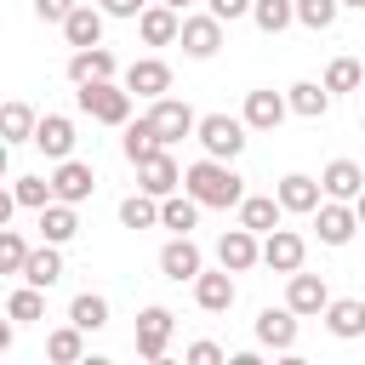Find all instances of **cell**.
<instances>
[{
    "mask_svg": "<svg viewBox=\"0 0 365 365\" xmlns=\"http://www.w3.org/2000/svg\"><path fill=\"white\" fill-rule=\"evenodd\" d=\"M120 228H137V234H143V228H160V200L143 194V188L125 194V200H120Z\"/></svg>",
    "mask_w": 365,
    "mask_h": 365,
    "instance_id": "33",
    "label": "cell"
},
{
    "mask_svg": "<svg viewBox=\"0 0 365 365\" xmlns=\"http://www.w3.org/2000/svg\"><path fill=\"white\" fill-rule=\"evenodd\" d=\"M29 251H34V245H29L17 228H0V274H23Z\"/></svg>",
    "mask_w": 365,
    "mask_h": 365,
    "instance_id": "40",
    "label": "cell"
},
{
    "mask_svg": "<svg viewBox=\"0 0 365 365\" xmlns=\"http://www.w3.org/2000/svg\"><path fill=\"white\" fill-rule=\"evenodd\" d=\"M120 148H125V160H131V165H143V160H154V154H160L165 143H160L154 120L143 114V120H125V143H120Z\"/></svg>",
    "mask_w": 365,
    "mask_h": 365,
    "instance_id": "30",
    "label": "cell"
},
{
    "mask_svg": "<svg viewBox=\"0 0 365 365\" xmlns=\"http://www.w3.org/2000/svg\"><path fill=\"white\" fill-rule=\"evenodd\" d=\"M171 325H177V314L160 308V302H148V308L137 314V354H143V359H165V348H171Z\"/></svg>",
    "mask_w": 365,
    "mask_h": 365,
    "instance_id": "11",
    "label": "cell"
},
{
    "mask_svg": "<svg viewBox=\"0 0 365 365\" xmlns=\"http://www.w3.org/2000/svg\"><path fill=\"white\" fill-rule=\"evenodd\" d=\"M160 6H171V11H188V6H194V0H160Z\"/></svg>",
    "mask_w": 365,
    "mask_h": 365,
    "instance_id": "45",
    "label": "cell"
},
{
    "mask_svg": "<svg viewBox=\"0 0 365 365\" xmlns=\"http://www.w3.org/2000/svg\"><path fill=\"white\" fill-rule=\"evenodd\" d=\"M103 23H108V11L80 0V6L63 17V40H68V46H103Z\"/></svg>",
    "mask_w": 365,
    "mask_h": 365,
    "instance_id": "22",
    "label": "cell"
},
{
    "mask_svg": "<svg viewBox=\"0 0 365 365\" xmlns=\"http://www.w3.org/2000/svg\"><path fill=\"white\" fill-rule=\"evenodd\" d=\"M68 319H74L86 336H91V331H103V325H108V297H97V291H80V297L68 302Z\"/></svg>",
    "mask_w": 365,
    "mask_h": 365,
    "instance_id": "35",
    "label": "cell"
},
{
    "mask_svg": "<svg viewBox=\"0 0 365 365\" xmlns=\"http://www.w3.org/2000/svg\"><path fill=\"white\" fill-rule=\"evenodd\" d=\"M336 17H342V0H297V23L314 34H325Z\"/></svg>",
    "mask_w": 365,
    "mask_h": 365,
    "instance_id": "37",
    "label": "cell"
},
{
    "mask_svg": "<svg viewBox=\"0 0 365 365\" xmlns=\"http://www.w3.org/2000/svg\"><path fill=\"white\" fill-rule=\"evenodd\" d=\"M319 182H325V200H359V194H365V171H359L354 160H331V165L319 171Z\"/></svg>",
    "mask_w": 365,
    "mask_h": 365,
    "instance_id": "28",
    "label": "cell"
},
{
    "mask_svg": "<svg viewBox=\"0 0 365 365\" xmlns=\"http://www.w3.org/2000/svg\"><path fill=\"white\" fill-rule=\"evenodd\" d=\"M46 359H51V365H80V359H86V331H80L74 319L57 325V331L46 336Z\"/></svg>",
    "mask_w": 365,
    "mask_h": 365,
    "instance_id": "31",
    "label": "cell"
},
{
    "mask_svg": "<svg viewBox=\"0 0 365 365\" xmlns=\"http://www.w3.org/2000/svg\"><path fill=\"white\" fill-rule=\"evenodd\" d=\"M6 319H17V325H34V319H46V291L23 279V285L6 297Z\"/></svg>",
    "mask_w": 365,
    "mask_h": 365,
    "instance_id": "34",
    "label": "cell"
},
{
    "mask_svg": "<svg viewBox=\"0 0 365 365\" xmlns=\"http://www.w3.org/2000/svg\"><path fill=\"white\" fill-rule=\"evenodd\" d=\"M51 194L57 200H68V205H80V200H91L97 194V171H91V160H57L51 165Z\"/></svg>",
    "mask_w": 365,
    "mask_h": 365,
    "instance_id": "8",
    "label": "cell"
},
{
    "mask_svg": "<svg viewBox=\"0 0 365 365\" xmlns=\"http://www.w3.org/2000/svg\"><path fill=\"white\" fill-rule=\"evenodd\" d=\"M251 23H257L262 34H285V29L297 23V0H257V6H251Z\"/></svg>",
    "mask_w": 365,
    "mask_h": 365,
    "instance_id": "36",
    "label": "cell"
},
{
    "mask_svg": "<svg viewBox=\"0 0 365 365\" xmlns=\"http://www.w3.org/2000/svg\"><path fill=\"white\" fill-rule=\"evenodd\" d=\"M74 6H80V0H34V17H40V23H57V29H63V17H68Z\"/></svg>",
    "mask_w": 365,
    "mask_h": 365,
    "instance_id": "41",
    "label": "cell"
},
{
    "mask_svg": "<svg viewBox=\"0 0 365 365\" xmlns=\"http://www.w3.org/2000/svg\"><path fill=\"white\" fill-rule=\"evenodd\" d=\"M114 51L108 46H74L68 51V80L74 86H91V80H114Z\"/></svg>",
    "mask_w": 365,
    "mask_h": 365,
    "instance_id": "19",
    "label": "cell"
},
{
    "mask_svg": "<svg viewBox=\"0 0 365 365\" xmlns=\"http://www.w3.org/2000/svg\"><path fill=\"white\" fill-rule=\"evenodd\" d=\"M137 34H143V46H177V34H182V11L148 0V11L137 17Z\"/></svg>",
    "mask_w": 365,
    "mask_h": 365,
    "instance_id": "21",
    "label": "cell"
},
{
    "mask_svg": "<svg viewBox=\"0 0 365 365\" xmlns=\"http://www.w3.org/2000/svg\"><path fill=\"white\" fill-rule=\"evenodd\" d=\"M359 91H365V86H359Z\"/></svg>",
    "mask_w": 365,
    "mask_h": 365,
    "instance_id": "48",
    "label": "cell"
},
{
    "mask_svg": "<svg viewBox=\"0 0 365 365\" xmlns=\"http://www.w3.org/2000/svg\"><path fill=\"white\" fill-rule=\"evenodd\" d=\"M245 114H200V148L211 154V160H240L245 154Z\"/></svg>",
    "mask_w": 365,
    "mask_h": 365,
    "instance_id": "3",
    "label": "cell"
},
{
    "mask_svg": "<svg viewBox=\"0 0 365 365\" xmlns=\"http://www.w3.org/2000/svg\"><path fill=\"white\" fill-rule=\"evenodd\" d=\"M297 331H302V314L285 302V308H262L257 314V342L274 348V354H291L297 348Z\"/></svg>",
    "mask_w": 365,
    "mask_h": 365,
    "instance_id": "10",
    "label": "cell"
},
{
    "mask_svg": "<svg viewBox=\"0 0 365 365\" xmlns=\"http://www.w3.org/2000/svg\"><path fill=\"white\" fill-rule=\"evenodd\" d=\"M274 194H279V205H285L291 217H314L319 200H325V182L308 177V171H285V177L274 182Z\"/></svg>",
    "mask_w": 365,
    "mask_h": 365,
    "instance_id": "9",
    "label": "cell"
},
{
    "mask_svg": "<svg viewBox=\"0 0 365 365\" xmlns=\"http://www.w3.org/2000/svg\"><path fill=\"white\" fill-rule=\"evenodd\" d=\"M74 103H80V114H91L97 125H125V120H131V86H114V80L74 86Z\"/></svg>",
    "mask_w": 365,
    "mask_h": 365,
    "instance_id": "2",
    "label": "cell"
},
{
    "mask_svg": "<svg viewBox=\"0 0 365 365\" xmlns=\"http://www.w3.org/2000/svg\"><path fill=\"white\" fill-rule=\"evenodd\" d=\"M200 211H205V205H200L188 188H182V194H165V200H160V228H171V234H194V228H200Z\"/></svg>",
    "mask_w": 365,
    "mask_h": 365,
    "instance_id": "27",
    "label": "cell"
},
{
    "mask_svg": "<svg viewBox=\"0 0 365 365\" xmlns=\"http://www.w3.org/2000/svg\"><path fill=\"white\" fill-rule=\"evenodd\" d=\"M314 234H319V245H348V240L359 234V211H354V200H319V211H314Z\"/></svg>",
    "mask_w": 365,
    "mask_h": 365,
    "instance_id": "7",
    "label": "cell"
},
{
    "mask_svg": "<svg viewBox=\"0 0 365 365\" xmlns=\"http://www.w3.org/2000/svg\"><path fill=\"white\" fill-rule=\"evenodd\" d=\"M342 6H354V11H365V0H342Z\"/></svg>",
    "mask_w": 365,
    "mask_h": 365,
    "instance_id": "47",
    "label": "cell"
},
{
    "mask_svg": "<svg viewBox=\"0 0 365 365\" xmlns=\"http://www.w3.org/2000/svg\"><path fill=\"white\" fill-rule=\"evenodd\" d=\"M251 6H257V0H205V11H211V17H222V23L251 17Z\"/></svg>",
    "mask_w": 365,
    "mask_h": 365,
    "instance_id": "42",
    "label": "cell"
},
{
    "mask_svg": "<svg viewBox=\"0 0 365 365\" xmlns=\"http://www.w3.org/2000/svg\"><path fill=\"white\" fill-rule=\"evenodd\" d=\"M137 188H143V194H154V200H165V194H177V188H182V165L171 160V148H160L154 160H143V165H137Z\"/></svg>",
    "mask_w": 365,
    "mask_h": 365,
    "instance_id": "17",
    "label": "cell"
},
{
    "mask_svg": "<svg viewBox=\"0 0 365 365\" xmlns=\"http://www.w3.org/2000/svg\"><path fill=\"white\" fill-rule=\"evenodd\" d=\"M234 297H240L234 268H205V274L194 279V302H200V314H228Z\"/></svg>",
    "mask_w": 365,
    "mask_h": 365,
    "instance_id": "14",
    "label": "cell"
},
{
    "mask_svg": "<svg viewBox=\"0 0 365 365\" xmlns=\"http://www.w3.org/2000/svg\"><path fill=\"white\" fill-rule=\"evenodd\" d=\"M148 120H154V131H160V143H165V148L200 131V114H194L182 97H154V103H148Z\"/></svg>",
    "mask_w": 365,
    "mask_h": 365,
    "instance_id": "6",
    "label": "cell"
},
{
    "mask_svg": "<svg viewBox=\"0 0 365 365\" xmlns=\"http://www.w3.org/2000/svg\"><path fill=\"white\" fill-rule=\"evenodd\" d=\"M97 6H103L108 17H125V23H137V17L148 11V0H97Z\"/></svg>",
    "mask_w": 365,
    "mask_h": 365,
    "instance_id": "44",
    "label": "cell"
},
{
    "mask_svg": "<svg viewBox=\"0 0 365 365\" xmlns=\"http://www.w3.org/2000/svg\"><path fill=\"white\" fill-rule=\"evenodd\" d=\"M34 125H40V114H34L29 103H17V97H11V103L0 108V131H6V143H11V148H17V143H34Z\"/></svg>",
    "mask_w": 365,
    "mask_h": 365,
    "instance_id": "32",
    "label": "cell"
},
{
    "mask_svg": "<svg viewBox=\"0 0 365 365\" xmlns=\"http://www.w3.org/2000/svg\"><path fill=\"white\" fill-rule=\"evenodd\" d=\"M182 359H188V365H222V348L200 336V342H188V354H182Z\"/></svg>",
    "mask_w": 365,
    "mask_h": 365,
    "instance_id": "43",
    "label": "cell"
},
{
    "mask_svg": "<svg viewBox=\"0 0 365 365\" xmlns=\"http://www.w3.org/2000/svg\"><path fill=\"white\" fill-rule=\"evenodd\" d=\"M217 262H222V268H234V274H245V268H257V262H262V240L240 222V228H228V234L217 240Z\"/></svg>",
    "mask_w": 365,
    "mask_h": 365,
    "instance_id": "18",
    "label": "cell"
},
{
    "mask_svg": "<svg viewBox=\"0 0 365 365\" xmlns=\"http://www.w3.org/2000/svg\"><path fill=\"white\" fill-rule=\"evenodd\" d=\"M11 194H17V205H23V211H46V205L57 200V194H51V177H17V182H11Z\"/></svg>",
    "mask_w": 365,
    "mask_h": 365,
    "instance_id": "38",
    "label": "cell"
},
{
    "mask_svg": "<svg viewBox=\"0 0 365 365\" xmlns=\"http://www.w3.org/2000/svg\"><path fill=\"white\" fill-rule=\"evenodd\" d=\"M234 211H240V222H245L251 234H274V228H279V217H285L279 194H245Z\"/></svg>",
    "mask_w": 365,
    "mask_h": 365,
    "instance_id": "25",
    "label": "cell"
},
{
    "mask_svg": "<svg viewBox=\"0 0 365 365\" xmlns=\"http://www.w3.org/2000/svg\"><path fill=\"white\" fill-rule=\"evenodd\" d=\"M285 97H291V114H302V120H325L336 91H331L325 80H297V86H285Z\"/></svg>",
    "mask_w": 365,
    "mask_h": 365,
    "instance_id": "24",
    "label": "cell"
},
{
    "mask_svg": "<svg viewBox=\"0 0 365 365\" xmlns=\"http://www.w3.org/2000/svg\"><path fill=\"white\" fill-rule=\"evenodd\" d=\"M285 302H291L302 319H319V314L331 308V291H325L319 274H302V268H297V274H285Z\"/></svg>",
    "mask_w": 365,
    "mask_h": 365,
    "instance_id": "15",
    "label": "cell"
},
{
    "mask_svg": "<svg viewBox=\"0 0 365 365\" xmlns=\"http://www.w3.org/2000/svg\"><path fill=\"white\" fill-rule=\"evenodd\" d=\"M80 234V211L68 205V200H51L46 211H40V240H51V245H68Z\"/></svg>",
    "mask_w": 365,
    "mask_h": 365,
    "instance_id": "29",
    "label": "cell"
},
{
    "mask_svg": "<svg viewBox=\"0 0 365 365\" xmlns=\"http://www.w3.org/2000/svg\"><path fill=\"white\" fill-rule=\"evenodd\" d=\"M325 331H331L336 342L365 336V302H359V297H331V308H325Z\"/></svg>",
    "mask_w": 365,
    "mask_h": 365,
    "instance_id": "23",
    "label": "cell"
},
{
    "mask_svg": "<svg viewBox=\"0 0 365 365\" xmlns=\"http://www.w3.org/2000/svg\"><path fill=\"white\" fill-rule=\"evenodd\" d=\"M125 86H131V97H165L171 91V63L165 57H137L131 68H125Z\"/></svg>",
    "mask_w": 365,
    "mask_h": 365,
    "instance_id": "20",
    "label": "cell"
},
{
    "mask_svg": "<svg viewBox=\"0 0 365 365\" xmlns=\"http://www.w3.org/2000/svg\"><path fill=\"white\" fill-rule=\"evenodd\" d=\"M160 274L177 279V285H194V279L205 274V251L194 245V234H171V240L160 245Z\"/></svg>",
    "mask_w": 365,
    "mask_h": 365,
    "instance_id": "5",
    "label": "cell"
},
{
    "mask_svg": "<svg viewBox=\"0 0 365 365\" xmlns=\"http://www.w3.org/2000/svg\"><path fill=\"white\" fill-rule=\"evenodd\" d=\"M354 211H359V228H365V194H359V200H354Z\"/></svg>",
    "mask_w": 365,
    "mask_h": 365,
    "instance_id": "46",
    "label": "cell"
},
{
    "mask_svg": "<svg viewBox=\"0 0 365 365\" xmlns=\"http://www.w3.org/2000/svg\"><path fill=\"white\" fill-rule=\"evenodd\" d=\"M74 143H80V137H74V120H68V114H40V125H34V148H40L51 165L68 160Z\"/></svg>",
    "mask_w": 365,
    "mask_h": 365,
    "instance_id": "16",
    "label": "cell"
},
{
    "mask_svg": "<svg viewBox=\"0 0 365 365\" xmlns=\"http://www.w3.org/2000/svg\"><path fill=\"white\" fill-rule=\"evenodd\" d=\"M177 46H182V57H194V63L217 57V51H222V17H211V11H182Z\"/></svg>",
    "mask_w": 365,
    "mask_h": 365,
    "instance_id": "4",
    "label": "cell"
},
{
    "mask_svg": "<svg viewBox=\"0 0 365 365\" xmlns=\"http://www.w3.org/2000/svg\"><path fill=\"white\" fill-rule=\"evenodd\" d=\"M245 125L251 131H279V120L291 114V97L285 91H274V86H257V91H245Z\"/></svg>",
    "mask_w": 365,
    "mask_h": 365,
    "instance_id": "12",
    "label": "cell"
},
{
    "mask_svg": "<svg viewBox=\"0 0 365 365\" xmlns=\"http://www.w3.org/2000/svg\"><path fill=\"white\" fill-rule=\"evenodd\" d=\"M302 257H308V240H302L297 228H274V234H262V262H268L274 274H297Z\"/></svg>",
    "mask_w": 365,
    "mask_h": 365,
    "instance_id": "13",
    "label": "cell"
},
{
    "mask_svg": "<svg viewBox=\"0 0 365 365\" xmlns=\"http://www.w3.org/2000/svg\"><path fill=\"white\" fill-rule=\"evenodd\" d=\"M23 279H29V285H40V291H51V285L63 279V245L40 240V245L29 251V262H23Z\"/></svg>",
    "mask_w": 365,
    "mask_h": 365,
    "instance_id": "26",
    "label": "cell"
},
{
    "mask_svg": "<svg viewBox=\"0 0 365 365\" xmlns=\"http://www.w3.org/2000/svg\"><path fill=\"white\" fill-rule=\"evenodd\" d=\"M325 86H331V91H359V86H365V68H359V57H331V68H325Z\"/></svg>",
    "mask_w": 365,
    "mask_h": 365,
    "instance_id": "39",
    "label": "cell"
},
{
    "mask_svg": "<svg viewBox=\"0 0 365 365\" xmlns=\"http://www.w3.org/2000/svg\"><path fill=\"white\" fill-rule=\"evenodd\" d=\"M182 188H188L205 211H228V205L245 200V177L234 171V160H211V154L182 171Z\"/></svg>",
    "mask_w": 365,
    "mask_h": 365,
    "instance_id": "1",
    "label": "cell"
}]
</instances>
